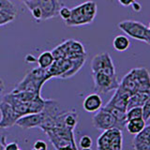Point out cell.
I'll use <instances>...</instances> for the list:
<instances>
[{
	"label": "cell",
	"mask_w": 150,
	"mask_h": 150,
	"mask_svg": "<svg viewBox=\"0 0 150 150\" xmlns=\"http://www.w3.org/2000/svg\"><path fill=\"white\" fill-rule=\"evenodd\" d=\"M51 79L46 69L35 68L27 72L25 77L17 84L12 91H26L34 94H40L43 84Z\"/></svg>",
	"instance_id": "6da1fadb"
},
{
	"label": "cell",
	"mask_w": 150,
	"mask_h": 150,
	"mask_svg": "<svg viewBox=\"0 0 150 150\" xmlns=\"http://www.w3.org/2000/svg\"><path fill=\"white\" fill-rule=\"evenodd\" d=\"M117 25L120 30L129 37L145 42L148 45L150 44V28L143 23L133 20H125L120 22Z\"/></svg>",
	"instance_id": "7a4b0ae2"
},
{
	"label": "cell",
	"mask_w": 150,
	"mask_h": 150,
	"mask_svg": "<svg viewBox=\"0 0 150 150\" xmlns=\"http://www.w3.org/2000/svg\"><path fill=\"white\" fill-rule=\"evenodd\" d=\"M94 80V90L98 94H106L118 87L119 81L117 75H107L101 72L92 73Z\"/></svg>",
	"instance_id": "3957f363"
},
{
	"label": "cell",
	"mask_w": 150,
	"mask_h": 150,
	"mask_svg": "<svg viewBox=\"0 0 150 150\" xmlns=\"http://www.w3.org/2000/svg\"><path fill=\"white\" fill-rule=\"evenodd\" d=\"M27 8L31 7H39L42 12V21L58 16L59 8L61 7L59 0H30L23 2Z\"/></svg>",
	"instance_id": "277c9868"
},
{
	"label": "cell",
	"mask_w": 150,
	"mask_h": 150,
	"mask_svg": "<svg viewBox=\"0 0 150 150\" xmlns=\"http://www.w3.org/2000/svg\"><path fill=\"white\" fill-rule=\"evenodd\" d=\"M91 72H101L111 75V76L116 75L114 61L109 53L105 52V53H100L94 56L91 61Z\"/></svg>",
	"instance_id": "5b68a950"
},
{
	"label": "cell",
	"mask_w": 150,
	"mask_h": 150,
	"mask_svg": "<svg viewBox=\"0 0 150 150\" xmlns=\"http://www.w3.org/2000/svg\"><path fill=\"white\" fill-rule=\"evenodd\" d=\"M92 123L94 128L100 130H107L112 128L119 129V126L117 124L115 117L112 116L109 112L100 108V110L96 112V114L92 117ZM121 130V129H120Z\"/></svg>",
	"instance_id": "8992f818"
},
{
	"label": "cell",
	"mask_w": 150,
	"mask_h": 150,
	"mask_svg": "<svg viewBox=\"0 0 150 150\" xmlns=\"http://www.w3.org/2000/svg\"><path fill=\"white\" fill-rule=\"evenodd\" d=\"M0 115H1L0 129L11 128L16 124V121L21 117L8 103L4 100H1V102H0Z\"/></svg>",
	"instance_id": "52a82bcc"
},
{
	"label": "cell",
	"mask_w": 150,
	"mask_h": 150,
	"mask_svg": "<svg viewBox=\"0 0 150 150\" xmlns=\"http://www.w3.org/2000/svg\"><path fill=\"white\" fill-rule=\"evenodd\" d=\"M131 95L132 94L129 93L128 90H126L125 88H123L119 84L118 87L115 90V94L110 98V100L107 102L106 105L127 112V103H128V100Z\"/></svg>",
	"instance_id": "ba28073f"
},
{
	"label": "cell",
	"mask_w": 150,
	"mask_h": 150,
	"mask_svg": "<svg viewBox=\"0 0 150 150\" xmlns=\"http://www.w3.org/2000/svg\"><path fill=\"white\" fill-rule=\"evenodd\" d=\"M137 83V92L150 93V76L145 68H135L130 70Z\"/></svg>",
	"instance_id": "9c48e42d"
},
{
	"label": "cell",
	"mask_w": 150,
	"mask_h": 150,
	"mask_svg": "<svg viewBox=\"0 0 150 150\" xmlns=\"http://www.w3.org/2000/svg\"><path fill=\"white\" fill-rule=\"evenodd\" d=\"M78 114L75 111H66L62 112L56 117L54 128H67L73 129L78 124Z\"/></svg>",
	"instance_id": "30bf717a"
},
{
	"label": "cell",
	"mask_w": 150,
	"mask_h": 150,
	"mask_svg": "<svg viewBox=\"0 0 150 150\" xmlns=\"http://www.w3.org/2000/svg\"><path fill=\"white\" fill-rule=\"evenodd\" d=\"M42 112H36V114H27L21 116L16 121L17 126H19L22 129H34V128H40V126L42 122Z\"/></svg>",
	"instance_id": "8fae6325"
},
{
	"label": "cell",
	"mask_w": 150,
	"mask_h": 150,
	"mask_svg": "<svg viewBox=\"0 0 150 150\" xmlns=\"http://www.w3.org/2000/svg\"><path fill=\"white\" fill-rule=\"evenodd\" d=\"M84 111L88 112H96L102 107V98L100 94L92 93L86 97L83 102Z\"/></svg>",
	"instance_id": "7c38bea8"
},
{
	"label": "cell",
	"mask_w": 150,
	"mask_h": 150,
	"mask_svg": "<svg viewBox=\"0 0 150 150\" xmlns=\"http://www.w3.org/2000/svg\"><path fill=\"white\" fill-rule=\"evenodd\" d=\"M2 100L8 103V104L13 108V110L20 116H23L28 114V103H25L21 100H19L18 98H16L13 96V94L11 92L7 94V95H5L2 98Z\"/></svg>",
	"instance_id": "4fadbf2b"
},
{
	"label": "cell",
	"mask_w": 150,
	"mask_h": 150,
	"mask_svg": "<svg viewBox=\"0 0 150 150\" xmlns=\"http://www.w3.org/2000/svg\"><path fill=\"white\" fill-rule=\"evenodd\" d=\"M70 9H71V15H70L68 21L65 22L68 26H82L88 25L86 19L82 11L81 5H78V6Z\"/></svg>",
	"instance_id": "5bb4252c"
},
{
	"label": "cell",
	"mask_w": 150,
	"mask_h": 150,
	"mask_svg": "<svg viewBox=\"0 0 150 150\" xmlns=\"http://www.w3.org/2000/svg\"><path fill=\"white\" fill-rule=\"evenodd\" d=\"M150 98V93L135 92L131 95L127 103V111L133 107H142L144 103Z\"/></svg>",
	"instance_id": "9a60e30c"
},
{
	"label": "cell",
	"mask_w": 150,
	"mask_h": 150,
	"mask_svg": "<svg viewBox=\"0 0 150 150\" xmlns=\"http://www.w3.org/2000/svg\"><path fill=\"white\" fill-rule=\"evenodd\" d=\"M81 5V8L82 11L83 13L84 17H86L87 23H93L94 19H95L97 15V11H98V8H97V4L94 1H86Z\"/></svg>",
	"instance_id": "2e32d148"
},
{
	"label": "cell",
	"mask_w": 150,
	"mask_h": 150,
	"mask_svg": "<svg viewBox=\"0 0 150 150\" xmlns=\"http://www.w3.org/2000/svg\"><path fill=\"white\" fill-rule=\"evenodd\" d=\"M102 109L106 110L107 112H109L110 114L115 117V119L116 120L117 124L119 126V129L122 130L123 129H125V126L127 123V118H126V112L122 111L120 109H117V108L112 107V106H108L105 105L101 107Z\"/></svg>",
	"instance_id": "e0dca14e"
},
{
	"label": "cell",
	"mask_w": 150,
	"mask_h": 150,
	"mask_svg": "<svg viewBox=\"0 0 150 150\" xmlns=\"http://www.w3.org/2000/svg\"><path fill=\"white\" fill-rule=\"evenodd\" d=\"M146 125L145 122L143 118H137V119H131L127 121L125 128L128 130V132L131 135H136L139 133L141 130H143V129Z\"/></svg>",
	"instance_id": "ac0fdd59"
},
{
	"label": "cell",
	"mask_w": 150,
	"mask_h": 150,
	"mask_svg": "<svg viewBox=\"0 0 150 150\" xmlns=\"http://www.w3.org/2000/svg\"><path fill=\"white\" fill-rule=\"evenodd\" d=\"M119 84L131 94L137 92V89H138L137 83H136L133 75L130 71L125 75V76L123 77V79L119 82Z\"/></svg>",
	"instance_id": "d6986e66"
},
{
	"label": "cell",
	"mask_w": 150,
	"mask_h": 150,
	"mask_svg": "<svg viewBox=\"0 0 150 150\" xmlns=\"http://www.w3.org/2000/svg\"><path fill=\"white\" fill-rule=\"evenodd\" d=\"M45 105V100L41 97V95H36L33 100L28 102V114H36L40 112L43 110Z\"/></svg>",
	"instance_id": "ffe728a7"
},
{
	"label": "cell",
	"mask_w": 150,
	"mask_h": 150,
	"mask_svg": "<svg viewBox=\"0 0 150 150\" xmlns=\"http://www.w3.org/2000/svg\"><path fill=\"white\" fill-rule=\"evenodd\" d=\"M129 44L130 42L129 38L125 35L116 36L114 39V41H112V47L117 52H125L129 49Z\"/></svg>",
	"instance_id": "44dd1931"
},
{
	"label": "cell",
	"mask_w": 150,
	"mask_h": 150,
	"mask_svg": "<svg viewBox=\"0 0 150 150\" xmlns=\"http://www.w3.org/2000/svg\"><path fill=\"white\" fill-rule=\"evenodd\" d=\"M54 57L53 54H52V52L50 51L43 52V53L40 54V55L37 58V62L39 64V67L42 69L49 68L50 66L54 63Z\"/></svg>",
	"instance_id": "7402d4cb"
},
{
	"label": "cell",
	"mask_w": 150,
	"mask_h": 150,
	"mask_svg": "<svg viewBox=\"0 0 150 150\" xmlns=\"http://www.w3.org/2000/svg\"><path fill=\"white\" fill-rule=\"evenodd\" d=\"M13 96L19 100H21L25 103L30 102L33 98L36 97V95H40V94H34L31 92H26V91H11Z\"/></svg>",
	"instance_id": "603a6c76"
},
{
	"label": "cell",
	"mask_w": 150,
	"mask_h": 150,
	"mask_svg": "<svg viewBox=\"0 0 150 150\" xmlns=\"http://www.w3.org/2000/svg\"><path fill=\"white\" fill-rule=\"evenodd\" d=\"M0 12H6L16 16V8L9 0H0Z\"/></svg>",
	"instance_id": "cb8c5ba5"
},
{
	"label": "cell",
	"mask_w": 150,
	"mask_h": 150,
	"mask_svg": "<svg viewBox=\"0 0 150 150\" xmlns=\"http://www.w3.org/2000/svg\"><path fill=\"white\" fill-rule=\"evenodd\" d=\"M126 118H127V121L131 120V119L143 118L142 107H133L129 109L126 112Z\"/></svg>",
	"instance_id": "d4e9b609"
},
{
	"label": "cell",
	"mask_w": 150,
	"mask_h": 150,
	"mask_svg": "<svg viewBox=\"0 0 150 150\" xmlns=\"http://www.w3.org/2000/svg\"><path fill=\"white\" fill-rule=\"evenodd\" d=\"M132 147L134 150H150V141L132 140Z\"/></svg>",
	"instance_id": "484cf974"
},
{
	"label": "cell",
	"mask_w": 150,
	"mask_h": 150,
	"mask_svg": "<svg viewBox=\"0 0 150 150\" xmlns=\"http://www.w3.org/2000/svg\"><path fill=\"white\" fill-rule=\"evenodd\" d=\"M79 145L82 149L83 148H90L93 145V141L92 138L89 137L88 135H83L80 138L79 141Z\"/></svg>",
	"instance_id": "4316f807"
},
{
	"label": "cell",
	"mask_w": 150,
	"mask_h": 150,
	"mask_svg": "<svg viewBox=\"0 0 150 150\" xmlns=\"http://www.w3.org/2000/svg\"><path fill=\"white\" fill-rule=\"evenodd\" d=\"M14 19H15V15H11L6 12H0V26L12 22Z\"/></svg>",
	"instance_id": "83f0119b"
},
{
	"label": "cell",
	"mask_w": 150,
	"mask_h": 150,
	"mask_svg": "<svg viewBox=\"0 0 150 150\" xmlns=\"http://www.w3.org/2000/svg\"><path fill=\"white\" fill-rule=\"evenodd\" d=\"M142 114H143V119L147 122L150 117V98L145 101L142 106Z\"/></svg>",
	"instance_id": "f1b7e54d"
},
{
	"label": "cell",
	"mask_w": 150,
	"mask_h": 150,
	"mask_svg": "<svg viewBox=\"0 0 150 150\" xmlns=\"http://www.w3.org/2000/svg\"><path fill=\"white\" fill-rule=\"evenodd\" d=\"M58 15L62 18V20L64 22L68 21L70 17V15H71V9L69 8L68 7H60Z\"/></svg>",
	"instance_id": "f546056e"
},
{
	"label": "cell",
	"mask_w": 150,
	"mask_h": 150,
	"mask_svg": "<svg viewBox=\"0 0 150 150\" xmlns=\"http://www.w3.org/2000/svg\"><path fill=\"white\" fill-rule=\"evenodd\" d=\"M29 11H31V14H32V16L33 18L35 19V20L37 21H42V12L40 11V8L39 7H31L28 8Z\"/></svg>",
	"instance_id": "4dcf8cb0"
},
{
	"label": "cell",
	"mask_w": 150,
	"mask_h": 150,
	"mask_svg": "<svg viewBox=\"0 0 150 150\" xmlns=\"http://www.w3.org/2000/svg\"><path fill=\"white\" fill-rule=\"evenodd\" d=\"M33 148L38 149V150H48V145H47V144L44 142V141L38 140L35 142Z\"/></svg>",
	"instance_id": "1f68e13d"
},
{
	"label": "cell",
	"mask_w": 150,
	"mask_h": 150,
	"mask_svg": "<svg viewBox=\"0 0 150 150\" xmlns=\"http://www.w3.org/2000/svg\"><path fill=\"white\" fill-rule=\"evenodd\" d=\"M17 149H19V145L15 142L6 144V145L4 146V150H17Z\"/></svg>",
	"instance_id": "d6a6232c"
},
{
	"label": "cell",
	"mask_w": 150,
	"mask_h": 150,
	"mask_svg": "<svg viewBox=\"0 0 150 150\" xmlns=\"http://www.w3.org/2000/svg\"><path fill=\"white\" fill-rule=\"evenodd\" d=\"M118 2L123 7H129L133 2H135V0H118Z\"/></svg>",
	"instance_id": "836d02e7"
},
{
	"label": "cell",
	"mask_w": 150,
	"mask_h": 150,
	"mask_svg": "<svg viewBox=\"0 0 150 150\" xmlns=\"http://www.w3.org/2000/svg\"><path fill=\"white\" fill-rule=\"evenodd\" d=\"M131 6H132L133 9L135 11H140V9H141V5L137 2H133L132 4H131Z\"/></svg>",
	"instance_id": "e575fe53"
},
{
	"label": "cell",
	"mask_w": 150,
	"mask_h": 150,
	"mask_svg": "<svg viewBox=\"0 0 150 150\" xmlns=\"http://www.w3.org/2000/svg\"><path fill=\"white\" fill-rule=\"evenodd\" d=\"M4 90H5V84H4L2 78L0 77V95H1V94L4 92Z\"/></svg>",
	"instance_id": "d590c367"
},
{
	"label": "cell",
	"mask_w": 150,
	"mask_h": 150,
	"mask_svg": "<svg viewBox=\"0 0 150 150\" xmlns=\"http://www.w3.org/2000/svg\"><path fill=\"white\" fill-rule=\"evenodd\" d=\"M26 61L27 62H34V61H37V58H35L34 56L31 54H28L26 56Z\"/></svg>",
	"instance_id": "8d00e7d4"
},
{
	"label": "cell",
	"mask_w": 150,
	"mask_h": 150,
	"mask_svg": "<svg viewBox=\"0 0 150 150\" xmlns=\"http://www.w3.org/2000/svg\"><path fill=\"white\" fill-rule=\"evenodd\" d=\"M7 141L5 140H0V150H4V146L6 145Z\"/></svg>",
	"instance_id": "74e56055"
},
{
	"label": "cell",
	"mask_w": 150,
	"mask_h": 150,
	"mask_svg": "<svg viewBox=\"0 0 150 150\" xmlns=\"http://www.w3.org/2000/svg\"><path fill=\"white\" fill-rule=\"evenodd\" d=\"M98 150H112L109 146L108 147H104V148H100V149H98Z\"/></svg>",
	"instance_id": "f35d334b"
},
{
	"label": "cell",
	"mask_w": 150,
	"mask_h": 150,
	"mask_svg": "<svg viewBox=\"0 0 150 150\" xmlns=\"http://www.w3.org/2000/svg\"><path fill=\"white\" fill-rule=\"evenodd\" d=\"M82 150H93V149H92V148L90 147V148H83Z\"/></svg>",
	"instance_id": "ab89813d"
},
{
	"label": "cell",
	"mask_w": 150,
	"mask_h": 150,
	"mask_svg": "<svg viewBox=\"0 0 150 150\" xmlns=\"http://www.w3.org/2000/svg\"><path fill=\"white\" fill-rule=\"evenodd\" d=\"M23 2H25V1H30V0H22Z\"/></svg>",
	"instance_id": "60d3db41"
},
{
	"label": "cell",
	"mask_w": 150,
	"mask_h": 150,
	"mask_svg": "<svg viewBox=\"0 0 150 150\" xmlns=\"http://www.w3.org/2000/svg\"><path fill=\"white\" fill-rule=\"evenodd\" d=\"M32 150H38V149H35V148H33Z\"/></svg>",
	"instance_id": "b9f144b4"
},
{
	"label": "cell",
	"mask_w": 150,
	"mask_h": 150,
	"mask_svg": "<svg viewBox=\"0 0 150 150\" xmlns=\"http://www.w3.org/2000/svg\"><path fill=\"white\" fill-rule=\"evenodd\" d=\"M17 150H22V149H20V148H19V149H17Z\"/></svg>",
	"instance_id": "7bdbcfd3"
}]
</instances>
